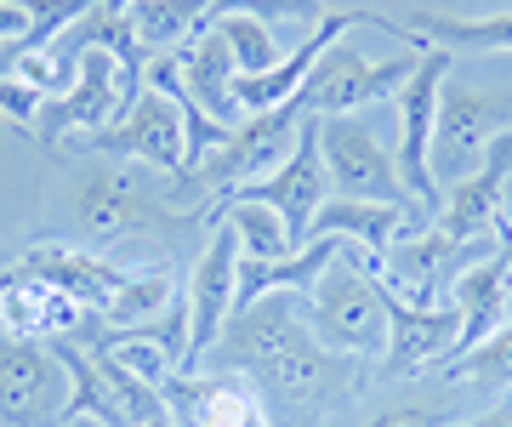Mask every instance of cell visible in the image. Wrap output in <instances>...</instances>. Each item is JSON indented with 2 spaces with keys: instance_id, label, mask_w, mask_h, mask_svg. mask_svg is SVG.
Listing matches in <instances>:
<instances>
[{
  "instance_id": "7a4b0ae2",
  "label": "cell",
  "mask_w": 512,
  "mask_h": 427,
  "mask_svg": "<svg viewBox=\"0 0 512 427\" xmlns=\"http://www.w3.org/2000/svg\"><path fill=\"white\" fill-rule=\"evenodd\" d=\"M296 137H302V114L285 103V109H268V114H251L245 126L222 143V149H211L205 160H194V166H183L171 183H165V205L177 200H211V194H239V188L262 183L268 171L285 166V154L296 149Z\"/></svg>"
},
{
  "instance_id": "2e32d148",
  "label": "cell",
  "mask_w": 512,
  "mask_h": 427,
  "mask_svg": "<svg viewBox=\"0 0 512 427\" xmlns=\"http://www.w3.org/2000/svg\"><path fill=\"white\" fill-rule=\"evenodd\" d=\"M450 308L461 314L456 353L478 348V342L512 314V223L501 228V240H495L484 257H473L456 279H450ZM444 365H450V359H444Z\"/></svg>"
},
{
  "instance_id": "e0dca14e",
  "label": "cell",
  "mask_w": 512,
  "mask_h": 427,
  "mask_svg": "<svg viewBox=\"0 0 512 427\" xmlns=\"http://www.w3.org/2000/svg\"><path fill=\"white\" fill-rule=\"evenodd\" d=\"M12 268H23V274L46 279V285H57L69 302H80V308H92V314H103L120 291H126V279L137 274V268H126V262L103 257V251H80V245H35L29 257H18Z\"/></svg>"
},
{
  "instance_id": "9c48e42d",
  "label": "cell",
  "mask_w": 512,
  "mask_h": 427,
  "mask_svg": "<svg viewBox=\"0 0 512 427\" xmlns=\"http://www.w3.org/2000/svg\"><path fill=\"white\" fill-rule=\"evenodd\" d=\"M319 154H325V171H330V194H342V200L416 205L404 194L387 143L359 114H330V120H319Z\"/></svg>"
},
{
  "instance_id": "30bf717a",
  "label": "cell",
  "mask_w": 512,
  "mask_h": 427,
  "mask_svg": "<svg viewBox=\"0 0 512 427\" xmlns=\"http://www.w3.org/2000/svg\"><path fill=\"white\" fill-rule=\"evenodd\" d=\"M92 154H109V160H137V166H154L165 177H177L188 166V137H183V114L165 92H154L143 80V92L131 97V109L114 120V126L92 131L86 137Z\"/></svg>"
},
{
  "instance_id": "7c38bea8",
  "label": "cell",
  "mask_w": 512,
  "mask_h": 427,
  "mask_svg": "<svg viewBox=\"0 0 512 427\" xmlns=\"http://www.w3.org/2000/svg\"><path fill=\"white\" fill-rule=\"evenodd\" d=\"M234 285H239V234L228 223H211V245L200 251L188 274V371H200L205 353L217 348L222 325L234 314Z\"/></svg>"
},
{
  "instance_id": "44dd1931",
  "label": "cell",
  "mask_w": 512,
  "mask_h": 427,
  "mask_svg": "<svg viewBox=\"0 0 512 427\" xmlns=\"http://www.w3.org/2000/svg\"><path fill=\"white\" fill-rule=\"evenodd\" d=\"M376 29L410 40V46H439V52H512V12L495 18H450V12H404V18H376Z\"/></svg>"
},
{
  "instance_id": "603a6c76",
  "label": "cell",
  "mask_w": 512,
  "mask_h": 427,
  "mask_svg": "<svg viewBox=\"0 0 512 427\" xmlns=\"http://www.w3.org/2000/svg\"><path fill=\"white\" fill-rule=\"evenodd\" d=\"M126 23H131V40L154 63V57H171L177 46L205 35L211 0H137V6H126Z\"/></svg>"
},
{
  "instance_id": "f546056e",
  "label": "cell",
  "mask_w": 512,
  "mask_h": 427,
  "mask_svg": "<svg viewBox=\"0 0 512 427\" xmlns=\"http://www.w3.org/2000/svg\"><path fill=\"white\" fill-rule=\"evenodd\" d=\"M365 427H450L439 410H421V405H399V410H382V416H370Z\"/></svg>"
},
{
  "instance_id": "f1b7e54d",
  "label": "cell",
  "mask_w": 512,
  "mask_h": 427,
  "mask_svg": "<svg viewBox=\"0 0 512 427\" xmlns=\"http://www.w3.org/2000/svg\"><path fill=\"white\" fill-rule=\"evenodd\" d=\"M46 109V97L35 86H23L18 75H0V114L6 120H18V126H35V114Z\"/></svg>"
},
{
  "instance_id": "ba28073f",
  "label": "cell",
  "mask_w": 512,
  "mask_h": 427,
  "mask_svg": "<svg viewBox=\"0 0 512 427\" xmlns=\"http://www.w3.org/2000/svg\"><path fill=\"white\" fill-rule=\"evenodd\" d=\"M69 422V371L52 342L0 336V427H63Z\"/></svg>"
},
{
  "instance_id": "1f68e13d",
  "label": "cell",
  "mask_w": 512,
  "mask_h": 427,
  "mask_svg": "<svg viewBox=\"0 0 512 427\" xmlns=\"http://www.w3.org/2000/svg\"><path fill=\"white\" fill-rule=\"evenodd\" d=\"M473 427H512V399H507V405H495L490 416H478Z\"/></svg>"
},
{
  "instance_id": "d6a6232c",
  "label": "cell",
  "mask_w": 512,
  "mask_h": 427,
  "mask_svg": "<svg viewBox=\"0 0 512 427\" xmlns=\"http://www.w3.org/2000/svg\"><path fill=\"white\" fill-rule=\"evenodd\" d=\"M143 427H177V422H171V410H165V416H154V422H143Z\"/></svg>"
},
{
  "instance_id": "5b68a950",
  "label": "cell",
  "mask_w": 512,
  "mask_h": 427,
  "mask_svg": "<svg viewBox=\"0 0 512 427\" xmlns=\"http://www.w3.org/2000/svg\"><path fill=\"white\" fill-rule=\"evenodd\" d=\"M143 92L137 80L120 69L114 52H80L74 57V86L63 97H46V109L35 114V143L46 154L63 149V137H92V131L114 126L131 109V97Z\"/></svg>"
},
{
  "instance_id": "cb8c5ba5",
  "label": "cell",
  "mask_w": 512,
  "mask_h": 427,
  "mask_svg": "<svg viewBox=\"0 0 512 427\" xmlns=\"http://www.w3.org/2000/svg\"><path fill=\"white\" fill-rule=\"evenodd\" d=\"M205 223H228L239 234V257L245 262H285L296 257L302 245L291 240V228H285V217H279L274 205L262 200H245V194H228V200H217L211 211H205Z\"/></svg>"
},
{
  "instance_id": "52a82bcc",
  "label": "cell",
  "mask_w": 512,
  "mask_h": 427,
  "mask_svg": "<svg viewBox=\"0 0 512 427\" xmlns=\"http://www.w3.org/2000/svg\"><path fill=\"white\" fill-rule=\"evenodd\" d=\"M308 319H302V297L296 291H268V297L245 302L228 314L217 348L205 353V371H239L256 376L262 365H274L279 353H291L296 342H308Z\"/></svg>"
},
{
  "instance_id": "4316f807",
  "label": "cell",
  "mask_w": 512,
  "mask_h": 427,
  "mask_svg": "<svg viewBox=\"0 0 512 427\" xmlns=\"http://www.w3.org/2000/svg\"><path fill=\"white\" fill-rule=\"evenodd\" d=\"M217 35L228 40L239 75H268V69L279 63V46H274V29H268V23H256V18H222Z\"/></svg>"
},
{
  "instance_id": "6da1fadb",
  "label": "cell",
  "mask_w": 512,
  "mask_h": 427,
  "mask_svg": "<svg viewBox=\"0 0 512 427\" xmlns=\"http://www.w3.org/2000/svg\"><path fill=\"white\" fill-rule=\"evenodd\" d=\"M302 319L313 342L342 359H382L387 353V302L376 285V262L342 245L330 268L302 291Z\"/></svg>"
},
{
  "instance_id": "ac0fdd59",
  "label": "cell",
  "mask_w": 512,
  "mask_h": 427,
  "mask_svg": "<svg viewBox=\"0 0 512 427\" xmlns=\"http://www.w3.org/2000/svg\"><path fill=\"white\" fill-rule=\"evenodd\" d=\"M353 23H376V12H325V18L313 23L308 35H302V46L296 52H285L268 69V75H239L234 80V97L245 114H268V109H285L296 92H302V80L313 75V63L336 46V40L348 35Z\"/></svg>"
},
{
  "instance_id": "ffe728a7",
  "label": "cell",
  "mask_w": 512,
  "mask_h": 427,
  "mask_svg": "<svg viewBox=\"0 0 512 427\" xmlns=\"http://www.w3.org/2000/svg\"><path fill=\"white\" fill-rule=\"evenodd\" d=\"M404 234H416V205H382V200H342L330 194L313 217L308 240H348L370 262H382Z\"/></svg>"
},
{
  "instance_id": "9a60e30c",
  "label": "cell",
  "mask_w": 512,
  "mask_h": 427,
  "mask_svg": "<svg viewBox=\"0 0 512 427\" xmlns=\"http://www.w3.org/2000/svg\"><path fill=\"white\" fill-rule=\"evenodd\" d=\"M239 194H245V200L274 205L279 217H285V228H291L296 245L308 240L319 205L330 200V171H325V154H319V120H302V137H296V149L285 154V166L268 171L262 183L239 188Z\"/></svg>"
},
{
  "instance_id": "3957f363",
  "label": "cell",
  "mask_w": 512,
  "mask_h": 427,
  "mask_svg": "<svg viewBox=\"0 0 512 427\" xmlns=\"http://www.w3.org/2000/svg\"><path fill=\"white\" fill-rule=\"evenodd\" d=\"M507 131H512V92H501V86L484 92V86L444 80L439 126H433V183H439V194L467 183Z\"/></svg>"
},
{
  "instance_id": "836d02e7",
  "label": "cell",
  "mask_w": 512,
  "mask_h": 427,
  "mask_svg": "<svg viewBox=\"0 0 512 427\" xmlns=\"http://www.w3.org/2000/svg\"><path fill=\"white\" fill-rule=\"evenodd\" d=\"M103 6H109V12H126V6H137V0H103Z\"/></svg>"
},
{
  "instance_id": "d4e9b609",
  "label": "cell",
  "mask_w": 512,
  "mask_h": 427,
  "mask_svg": "<svg viewBox=\"0 0 512 427\" xmlns=\"http://www.w3.org/2000/svg\"><path fill=\"white\" fill-rule=\"evenodd\" d=\"M444 382H473V388H512V314L495 325L478 348L456 353L450 365H439Z\"/></svg>"
},
{
  "instance_id": "484cf974",
  "label": "cell",
  "mask_w": 512,
  "mask_h": 427,
  "mask_svg": "<svg viewBox=\"0 0 512 427\" xmlns=\"http://www.w3.org/2000/svg\"><path fill=\"white\" fill-rule=\"evenodd\" d=\"M171 302H177L171 268H148V274H131L126 291L103 308V325H109V331H137V325H148V319H160Z\"/></svg>"
},
{
  "instance_id": "e575fe53",
  "label": "cell",
  "mask_w": 512,
  "mask_h": 427,
  "mask_svg": "<svg viewBox=\"0 0 512 427\" xmlns=\"http://www.w3.org/2000/svg\"><path fill=\"white\" fill-rule=\"evenodd\" d=\"M63 427H97V422H86V416H69V422H63Z\"/></svg>"
},
{
  "instance_id": "d6986e66",
  "label": "cell",
  "mask_w": 512,
  "mask_h": 427,
  "mask_svg": "<svg viewBox=\"0 0 512 427\" xmlns=\"http://www.w3.org/2000/svg\"><path fill=\"white\" fill-rule=\"evenodd\" d=\"M92 319V308L69 302L57 285L23 274V268H0V325L6 336H23V342H52V336H74Z\"/></svg>"
},
{
  "instance_id": "277c9868",
  "label": "cell",
  "mask_w": 512,
  "mask_h": 427,
  "mask_svg": "<svg viewBox=\"0 0 512 427\" xmlns=\"http://www.w3.org/2000/svg\"><path fill=\"white\" fill-rule=\"evenodd\" d=\"M416 57L421 52H404V57H365L353 52L348 40H336L313 75L302 80V92L291 97V109L302 120H330V114H359L370 103H393L399 86L416 75Z\"/></svg>"
},
{
  "instance_id": "83f0119b",
  "label": "cell",
  "mask_w": 512,
  "mask_h": 427,
  "mask_svg": "<svg viewBox=\"0 0 512 427\" xmlns=\"http://www.w3.org/2000/svg\"><path fill=\"white\" fill-rule=\"evenodd\" d=\"M211 18H256V23H296L308 35L313 23L325 18V0H211Z\"/></svg>"
},
{
  "instance_id": "8fae6325",
  "label": "cell",
  "mask_w": 512,
  "mask_h": 427,
  "mask_svg": "<svg viewBox=\"0 0 512 427\" xmlns=\"http://www.w3.org/2000/svg\"><path fill=\"white\" fill-rule=\"evenodd\" d=\"M177 427H274L268 393L239 371H177L160 382Z\"/></svg>"
},
{
  "instance_id": "5bb4252c",
  "label": "cell",
  "mask_w": 512,
  "mask_h": 427,
  "mask_svg": "<svg viewBox=\"0 0 512 427\" xmlns=\"http://www.w3.org/2000/svg\"><path fill=\"white\" fill-rule=\"evenodd\" d=\"M382 285V279H376ZM382 302H387V353L382 365L393 376H416V371H433L444 359H456V342H461V314L450 302H404L399 291L382 285Z\"/></svg>"
},
{
  "instance_id": "8992f818",
  "label": "cell",
  "mask_w": 512,
  "mask_h": 427,
  "mask_svg": "<svg viewBox=\"0 0 512 427\" xmlns=\"http://www.w3.org/2000/svg\"><path fill=\"white\" fill-rule=\"evenodd\" d=\"M450 69H456V52L421 46L416 75L404 80L399 97H393V109H399V154H393V166H399L404 194L421 211H439L444 205L439 183H433V126H439V92L450 80Z\"/></svg>"
},
{
  "instance_id": "4fadbf2b",
  "label": "cell",
  "mask_w": 512,
  "mask_h": 427,
  "mask_svg": "<svg viewBox=\"0 0 512 427\" xmlns=\"http://www.w3.org/2000/svg\"><path fill=\"white\" fill-rule=\"evenodd\" d=\"M171 223L165 200H148V188L131 171H86L74 188V228L86 245H109L126 234H148V228Z\"/></svg>"
},
{
  "instance_id": "7402d4cb",
  "label": "cell",
  "mask_w": 512,
  "mask_h": 427,
  "mask_svg": "<svg viewBox=\"0 0 512 427\" xmlns=\"http://www.w3.org/2000/svg\"><path fill=\"white\" fill-rule=\"evenodd\" d=\"M234 80H239L234 52H228V40H222L217 23H211V29H205V35L183 52V86H188V97H194V103H200L222 131H239L245 120H251V114L239 109Z\"/></svg>"
},
{
  "instance_id": "4dcf8cb0",
  "label": "cell",
  "mask_w": 512,
  "mask_h": 427,
  "mask_svg": "<svg viewBox=\"0 0 512 427\" xmlns=\"http://www.w3.org/2000/svg\"><path fill=\"white\" fill-rule=\"evenodd\" d=\"M18 40H29V12L18 0H0V46H18Z\"/></svg>"
}]
</instances>
